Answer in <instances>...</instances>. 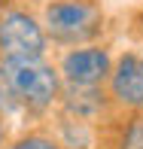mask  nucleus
I'll use <instances>...</instances> for the list:
<instances>
[{
	"instance_id": "nucleus-1",
	"label": "nucleus",
	"mask_w": 143,
	"mask_h": 149,
	"mask_svg": "<svg viewBox=\"0 0 143 149\" xmlns=\"http://www.w3.org/2000/svg\"><path fill=\"white\" fill-rule=\"evenodd\" d=\"M0 79L9 85L18 104L28 107H49L58 97V73L40 58H3Z\"/></svg>"
},
{
	"instance_id": "nucleus-6",
	"label": "nucleus",
	"mask_w": 143,
	"mask_h": 149,
	"mask_svg": "<svg viewBox=\"0 0 143 149\" xmlns=\"http://www.w3.org/2000/svg\"><path fill=\"white\" fill-rule=\"evenodd\" d=\"M125 149H143V119L131 125V131L125 137Z\"/></svg>"
},
{
	"instance_id": "nucleus-7",
	"label": "nucleus",
	"mask_w": 143,
	"mask_h": 149,
	"mask_svg": "<svg viewBox=\"0 0 143 149\" xmlns=\"http://www.w3.org/2000/svg\"><path fill=\"white\" fill-rule=\"evenodd\" d=\"M12 149H58L52 140H46V137H24V140H18Z\"/></svg>"
},
{
	"instance_id": "nucleus-2",
	"label": "nucleus",
	"mask_w": 143,
	"mask_h": 149,
	"mask_svg": "<svg viewBox=\"0 0 143 149\" xmlns=\"http://www.w3.org/2000/svg\"><path fill=\"white\" fill-rule=\"evenodd\" d=\"M104 28V12L91 0H61L46 6V31L58 43H82Z\"/></svg>"
},
{
	"instance_id": "nucleus-5",
	"label": "nucleus",
	"mask_w": 143,
	"mask_h": 149,
	"mask_svg": "<svg viewBox=\"0 0 143 149\" xmlns=\"http://www.w3.org/2000/svg\"><path fill=\"white\" fill-rule=\"evenodd\" d=\"M110 88L113 97L122 100L125 107H143V58L137 55H125L116 64V70H110Z\"/></svg>"
},
{
	"instance_id": "nucleus-3",
	"label": "nucleus",
	"mask_w": 143,
	"mask_h": 149,
	"mask_svg": "<svg viewBox=\"0 0 143 149\" xmlns=\"http://www.w3.org/2000/svg\"><path fill=\"white\" fill-rule=\"evenodd\" d=\"M0 52L6 58H43L46 37L28 12L0 15Z\"/></svg>"
},
{
	"instance_id": "nucleus-4",
	"label": "nucleus",
	"mask_w": 143,
	"mask_h": 149,
	"mask_svg": "<svg viewBox=\"0 0 143 149\" xmlns=\"http://www.w3.org/2000/svg\"><path fill=\"white\" fill-rule=\"evenodd\" d=\"M110 70L113 64L104 49H76L61 64V73L67 76L70 85H98L110 76Z\"/></svg>"
}]
</instances>
